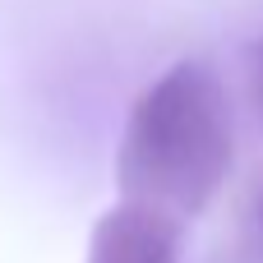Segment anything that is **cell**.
<instances>
[{"mask_svg":"<svg viewBox=\"0 0 263 263\" xmlns=\"http://www.w3.org/2000/svg\"><path fill=\"white\" fill-rule=\"evenodd\" d=\"M231 157L236 120L222 79L203 60H176L129 106L116 148V190L185 222L217 199Z\"/></svg>","mask_w":263,"mask_h":263,"instance_id":"6da1fadb","label":"cell"},{"mask_svg":"<svg viewBox=\"0 0 263 263\" xmlns=\"http://www.w3.org/2000/svg\"><path fill=\"white\" fill-rule=\"evenodd\" d=\"M88 263H180V222L125 199L92 222Z\"/></svg>","mask_w":263,"mask_h":263,"instance_id":"7a4b0ae2","label":"cell"},{"mask_svg":"<svg viewBox=\"0 0 263 263\" xmlns=\"http://www.w3.org/2000/svg\"><path fill=\"white\" fill-rule=\"evenodd\" d=\"M250 92H254V102L263 111V42L250 46Z\"/></svg>","mask_w":263,"mask_h":263,"instance_id":"3957f363","label":"cell"},{"mask_svg":"<svg viewBox=\"0 0 263 263\" xmlns=\"http://www.w3.org/2000/svg\"><path fill=\"white\" fill-rule=\"evenodd\" d=\"M250 231H254V240H259V250H263V190H259V199H254V213H250Z\"/></svg>","mask_w":263,"mask_h":263,"instance_id":"277c9868","label":"cell"}]
</instances>
